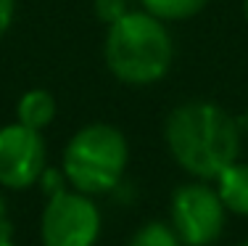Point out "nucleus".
Returning a JSON list of instances; mask_svg holds the SVG:
<instances>
[{
	"instance_id": "1",
	"label": "nucleus",
	"mask_w": 248,
	"mask_h": 246,
	"mask_svg": "<svg viewBox=\"0 0 248 246\" xmlns=\"http://www.w3.org/2000/svg\"><path fill=\"white\" fill-rule=\"evenodd\" d=\"M238 119L214 101H185L169 111L164 140L193 180H214L240 156Z\"/></svg>"
},
{
	"instance_id": "2",
	"label": "nucleus",
	"mask_w": 248,
	"mask_h": 246,
	"mask_svg": "<svg viewBox=\"0 0 248 246\" xmlns=\"http://www.w3.org/2000/svg\"><path fill=\"white\" fill-rule=\"evenodd\" d=\"M103 58L119 82L145 87L167 77L174 58V43L167 24L148 11H127L106 29Z\"/></svg>"
},
{
	"instance_id": "3",
	"label": "nucleus",
	"mask_w": 248,
	"mask_h": 246,
	"mask_svg": "<svg viewBox=\"0 0 248 246\" xmlns=\"http://www.w3.org/2000/svg\"><path fill=\"white\" fill-rule=\"evenodd\" d=\"M129 164V143L124 132L108 122H90L69 138L61 159L66 185L87 196L116 191Z\"/></svg>"
},
{
	"instance_id": "4",
	"label": "nucleus",
	"mask_w": 248,
	"mask_h": 246,
	"mask_svg": "<svg viewBox=\"0 0 248 246\" xmlns=\"http://www.w3.org/2000/svg\"><path fill=\"white\" fill-rule=\"evenodd\" d=\"M219 193L209 180H190L177 185L169 198V225L182 246H211L222 238L227 225Z\"/></svg>"
},
{
	"instance_id": "5",
	"label": "nucleus",
	"mask_w": 248,
	"mask_h": 246,
	"mask_svg": "<svg viewBox=\"0 0 248 246\" xmlns=\"http://www.w3.org/2000/svg\"><path fill=\"white\" fill-rule=\"evenodd\" d=\"M103 217L95 198L74 188L48 193L40 212V241L43 246H95Z\"/></svg>"
},
{
	"instance_id": "6",
	"label": "nucleus",
	"mask_w": 248,
	"mask_h": 246,
	"mask_svg": "<svg viewBox=\"0 0 248 246\" xmlns=\"http://www.w3.org/2000/svg\"><path fill=\"white\" fill-rule=\"evenodd\" d=\"M48 162L43 132L24 127L21 122L0 127V188L27 191L40 183Z\"/></svg>"
},
{
	"instance_id": "7",
	"label": "nucleus",
	"mask_w": 248,
	"mask_h": 246,
	"mask_svg": "<svg viewBox=\"0 0 248 246\" xmlns=\"http://www.w3.org/2000/svg\"><path fill=\"white\" fill-rule=\"evenodd\" d=\"M214 188L219 193L224 209L235 217H248V162L235 159L224 167L214 180Z\"/></svg>"
},
{
	"instance_id": "8",
	"label": "nucleus",
	"mask_w": 248,
	"mask_h": 246,
	"mask_svg": "<svg viewBox=\"0 0 248 246\" xmlns=\"http://www.w3.org/2000/svg\"><path fill=\"white\" fill-rule=\"evenodd\" d=\"M58 114V103L45 87H32V90L21 93V98L16 101V122H21L24 127L43 132L45 127L53 125Z\"/></svg>"
},
{
	"instance_id": "9",
	"label": "nucleus",
	"mask_w": 248,
	"mask_h": 246,
	"mask_svg": "<svg viewBox=\"0 0 248 246\" xmlns=\"http://www.w3.org/2000/svg\"><path fill=\"white\" fill-rule=\"evenodd\" d=\"M140 5L158 21L169 24V21H187L198 16L209 5V0H140Z\"/></svg>"
},
{
	"instance_id": "10",
	"label": "nucleus",
	"mask_w": 248,
	"mask_h": 246,
	"mask_svg": "<svg viewBox=\"0 0 248 246\" xmlns=\"http://www.w3.org/2000/svg\"><path fill=\"white\" fill-rule=\"evenodd\" d=\"M127 246H182V241L177 238V233L172 230L169 222L151 220V222H143L132 233Z\"/></svg>"
},
{
	"instance_id": "11",
	"label": "nucleus",
	"mask_w": 248,
	"mask_h": 246,
	"mask_svg": "<svg viewBox=\"0 0 248 246\" xmlns=\"http://www.w3.org/2000/svg\"><path fill=\"white\" fill-rule=\"evenodd\" d=\"M93 11H95L98 21H103L106 27L114 24L116 19H122L124 14H127V0H95L93 3Z\"/></svg>"
},
{
	"instance_id": "12",
	"label": "nucleus",
	"mask_w": 248,
	"mask_h": 246,
	"mask_svg": "<svg viewBox=\"0 0 248 246\" xmlns=\"http://www.w3.org/2000/svg\"><path fill=\"white\" fill-rule=\"evenodd\" d=\"M16 19V0H0V37L11 29Z\"/></svg>"
},
{
	"instance_id": "13",
	"label": "nucleus",
	"mask_w": 248,
	"mask_h": 246,
	"mask_svg": "<svg viewBox=\"0 0 248 246\" xmlns=\"http://www.w3.org/2000/svg\"><path fill=\"white\" fill-rule=\"evenodd\" d=\"M5 198H3V193H0V233H8V222H5Z\"/></svg>"
},
{
	"instance_id": "14",
	"label": "nucleus",
	"mask_w": 248,
	"mask_h": 246,
	"mask_svg": "<svg viewBox=\"0 0 248 246\" xmlns=\"http://www.w3.org/2000/svg\"><path fill=\"white\" fill-rule=\"evenodd\" d=\"M235 119H238V127H240V130H248V109L243 111V114H238Z\"/></svg>"
},
{
	"instance_id": "15",
	"label": "nucleus",
	"mask_w": 248,
	"mask_h": 246,
	"mask_svg": "<svg viewBox=\"0 0 248 246\" xmlns=\"http://www.w3.org/2000/svg\"><path fill=\"white\" fill-rule=\"evenodd\" d=\"M0 246H16V244L11 241V236H8V233H0Z\"/></svg>"
},
{
	"instance_id": "16",
	"label": "nucleus",
	"mask_w": 248,
	"mask_h": 246,
	"mask_svg": "<svg viewBox=\"0 0 248 246\" xmlns=\"http://www.w3.org/2000/svg\"><path fill=\"white\" fill-rule=\"evenodd\" d=\"M243 16H246V21H248V0H243Z\"/></svg>"
},
{
	"instance_id": "17",
	"label": "nucleus",
	"mask_w": 248,
	"mask_h": 246,
	"mask_svg": "<svg viewBox=\"0 0 248 246\" xmlns=\"http://www.w3.org/2000/svg\"><path fill=\"white\" fill-rule=\"evenodd\" d=\"M238 246H248V241H243V244H238Z\"/></svg>"
}]
</instances>
